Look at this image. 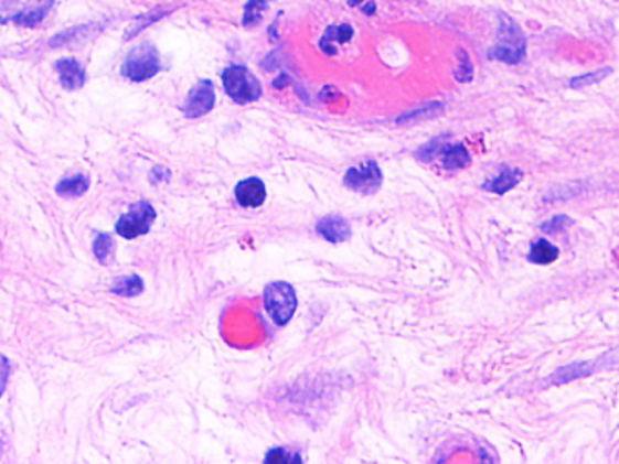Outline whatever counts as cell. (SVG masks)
Returning a JSON list of instances; mask_svg holds the SVG:
<instances>
[{"instance_id": "cell-6", "label": "cell", "mask_w": 619, "mask_h": 464, "mask_svg": "<svg viewBox=\"0 0 619 464\" xmlns=\"http://www.w3.org/2000/svg\"><path fill=\"white\" fill-rule=\"evenodd\" d=\"M444 142V137L436 138L433 142L427 143L424 148L418 151V157H420L424 162H430V160L438 159L441 160V165L446 169H463L471 164V154L467 151L463 143H441Z\"/></svg>"}, {"instance_id": "cell-15", "label": "cell", "mask_w": 619, "mask_h": 464, "mask_svg": "<svg viewBox=\"0 0 619 464\" xmlns=\"http://www.w3.org/2000/svg\"><path fill=\"white\" fill-rule=\"evenodd\" d=\"M52 8V0H44V2H39L35 8H31L28 11H21L17 15L11 17V19H4L2 22H15L17 26L22 28H35L41 24L42 19L46 17L47 10Z\"/></svg>"}, {"instance_id": "cell-27", "label": "cell", "mask_w": 619, "mask_h": 464, "mask_svg": "<svg viewBox=\"0 0 619 464\" xmlns=\"http://www.w3.org/2000/svg\"><path fill=\"white\" fill-rule=\"evenodd\" d=\"M10 362H8V357L0 356V398H2V393H4L8 379H10Z\"/></svg>"}, {"instance_id": "cell-23", "label": "cell", "mask_w": 619, "mask_h": 464, "mask_svg": "<svg viewBox=\"0 0 619 464\" xmlns=\"http://www.w3.org/2000/svg\"><path fill=\"white\" fill-rule=\"evenodd\" d=\"M610 73H612L610 67L598 69V72L585 73V75L574 77L573 80H570V87H573V89H581V87L593 86V84L601 83L604 78L609 77Z\"/></svg>"}, {"instance_id": "cell-3", "label": "cell", "mask_w": 619, "mask_h": 464, "mask_svg": "<svg viewBox=\"0 0 619 464\" xmlns=\"http://www.w3.org/2000/svg\"><path fill=\"white\" fill-rule=\"evenodd\" d=\"M264 303H266L267 314L271 316L273 322L277 323L278 327H284L291 322V317L297 312V292L292 289L291 283L275 281L271 285L266 287Z\"/></svg>"}, {"instance_id": "cell-9", "label": "cell", "mask_w": 619, "mask_h": 464, "mask_svg": "<svg viewBox=\"0 0 619 464\" xmlns=\"http://www.w3.org/2000/svg\"><path fill=\"white\" fill-rule=\"evenodd\" d=\"M317 233L329 244H343L353 235V227L348 218L340 215L325 216L317 224Z\"/></svg>"}, {"instance_id": "cell-31", "label": "cell", "mask_w": 619, "mask_h": 464, "mask_svg": "<svg viewBox=\"0 0 619 464\" xmlns=\"http://www.w3.org/2000/svg\"><path fill=\"white\" fill-rule=\"evenodd\" d=\"M2 449H4V441H2V434H0V457H2Z\"/></svg>"}, {"instance_id": "cell-11", "label": "cell", "mask_w": 619, "mask_h": 464, "mask_svg": "<svg viewBox=\"0 0 619 464\" xmlns=\"http://www.w3.org/2000/svg\"><path fill=\"white\" fill-rule=\"evenodd\" d=\"M55 67L56 73H58V80H61L64 89H67V91L83 89L84 84H86V72L75 58H61L56 62Z\"/></svg>"}, {"instance_id": "cell-29", "label": "cell", "mask_w": 619, "mask_h": 464, "mask_svg": "<svg viewBox=\"0 0 619 464\" xmlns=\"http://www.w3.org/2000/svg\"><path fill=\"white\" fill-rule=\"evenodd\" d=\"M287 84H289V77H287L286 73H281L280 77L273 83V86L277 87V89H284Z\"/></svg>"}, {"instance_id": "cell-25", "label": "cell", "mask_w": 619, "mask_h": 464, "mask_svg": "<svg viewBox=\"0 0 619 464\" xmlns=\"http://www.w3.org/2000/svg\"><path fill=\"white\" fill-rule=\"evenodd\" d=\"M573 224V219L568 218V216H554V218L548 219V222L542 225V229L547 230L548 235H558V233L568 229Z\"/></svg>"}, {"instance_id": "cell-10", "label": "cell", "mask_w": 619, "mask_h": 464, "mask_svg": "<svg viewBox=\"0 0 619 464\" xmlns=\"http://www.w3.org/2000/svg\"><path fill=\"white\" fill-rule=\"evenodd\" d=\"M235 198L242 207L256 209L266 202V184L260 179L242 180L241 184L235 187Z\"/></svg>"}, {"instance_id": "cell-26", "label": "cell", "mask_w": 619, "mask_h": 464, "mask_svg": "<svg viewBox=\"0 0 619 464\" xmlns=\"http://www.w3.org/2000/svg\"><path fill=\"white\" fill-rule=\"evenodd\" d=\"M302 457L298 454H292L289 450L275 449L266 455V463H300Z\"/></svg>"}, {"instance_id": "cell-22", "label": "cell", "mask_w": 619, "mask_h": 464, "mask_svg": "<svg viewBox=\"0 0 619 464\" xmlns=\"http://www.w3.org/2000/svg\"><path fill=\"white\" fill-rule=\"evenodd\" d=\"M458 69H456V80L458 83H471L474 77V67H472L471 58L467 55L466 50H458Z\"/></svg>"}, {"instance_id": "cell-4", "label": "cell", "mask_w": 619, "mask_h": 464, "mask_svg": "<svg viewBox=\"0 0 619 464\" xmlns=\"http://www.w3.org/2000/svg\"><path fill=\"white\" fill-rule=\"evenodd\" d=\"M227 97L236 104L256 102L262 97V84L247 67L230 66L222 73Z\"/></svg>"}, {"instance_id": "cell-12", "label": "cell", "mask_w": 619, "mask_h": 464, "mask_svg": "<svg viewBox=\"0 0 619 464\" xmlns=\"http://www.w3.org/2000/svg\"><path fill=\"white\" fill-rule=\"evenodd\" d=\"M353 26H349V24L328 28L322 39H320V50H322L325 55H337L338 44H348V42L353 41Z\"/></svg>"}, {"instance_id": "cell-28", "label": "cell", "mask_w": 619, "mask_h": 464, "mask_svg": "<svg viewBox=\"0 0 619 464\" xmlns=\"http://www.w3.org/2000/svg\"><path fill=\"white\" fill-rule=\"evenodd\" d=\"M362 11H364V15L373 17L376 13V4H374V0H365L364 4H362Z\"/></svg>"}, {"instance_id": "cell-14", "label": "cell", "mask_w": 619, "mask_h": 464, "mask_svg": "<svg viewBox=\"0 0 619 464\" xmlns=\"http://www.w3.org/2000/svg\"><path fill=\"white\" fill-rule=\"evenodd\" d=\"M92 180L87 179L86 174H75V176H67L56 184L55 191L62 198H81L89 191Z\"/></svg>"}, {"instance_id": "cell-8", "label": "cell", "mask_w": 619, "mask_h": 464, "mask_svg": "<svg viewBox=\"0 0 619 464\" xmlns=\"http://www.w3.org/2000/svg\"><path fill=\"white\" fill-rule=\"evenodd\" d=\"M216 95L215 86L211 80H200L185 97L182 104V112L188 118H200L213 111L215 108Z\"/></svg>"}, {"instance_id": "cell-24", "label": "cell", "mask_w": 619, "mask_h": 464, "mask_svg": "<svg viewBox=\"0 0 619 464\" xmlns=\"http://www.w3.org/2000/svg\"><path fill=\"white\" fill-rule=\"evenodd\" d=\"M113 250V238L109 235H97V238L93 240V255L97 256V260L100 263H106L108 261L109 255Z\"/></svg>"}, {"instance_id": "cell-30", "label": "cell", "mask_w": 619, "mask_h": 464, "mask_svg": "<svg viewBox=\"0 0 619 464\" xmlns=\"http://www.w3.org/2000/svg\"><path fill=\"white\" fill-rule=\"evenodd\" d=\"M365 0H348V4L351 6V8H359V6L364 4Z\"/></svg>"}, {"instance_id": "cell-20", "label": "cell", "mask_w": 619, "mask_h": 464, "mask_svg": "<svg viewBox=\"0 0 619 464\" xmlns=\"http://www.w3.org/2000/svg\"><path fill=\"white\" fill-rule=\"evenodd\" d=\"M269 8L267 0H247L246 8H244V17H242V26L253 28L260 24L262 17Z\"/></svg>"}, {"instance_id": "cell-1", "label": "cell", "mask_w": 619, "mask_h": 464, "mask_svg": "<svg viewBox=\"0 0 619 464\" xmlns=\"http://www.w3.org/2000/svg\"><path fill=\"white\" fill-rule=\"evenodd\" d=\"M527 53V41L522 28L512 17H498L497 44L489 50V58L505 62V64H520Z\"/></svg>"}, {"instance_id": "cell-17", "label": "cell", "mask_w": 619, "mask_h": 464, "mask_svg": "<svg viewBox=\"0 0 619 464\" xmlns=\"http://www.w3.org/2000/svg\"><path fill=\"white\" fill-rule=\"evenodd\" d=\"M111 292L122 298L139 296L143 292V280L137 274L122 276V278L115 280Z\"/></svg>"}, {"instance_id": "cell-5", "label": "cell", "mask_w": 619, "mask_h": 464, "mask_svg": "<svg viewBox=\"0 0 619 464\" xmlns=\"http://www.w3.org/2000/svg\"><path fill=\"white\" fill-rule=\"evenodd\" d=\"M154 219H157V211L153 205L149 202H137L118 218L115 230L124 240H137L140 236L148 235Z\"/></svg>"}, {"instance_id": "cell-16", "label": "cell", "mask_w": 619, "mask_h": 464, "mask_svg": "<svg viewBox=\"0 0 619 464\" xmlns=\"http://www.w3.org/2000/svg\"><path fill=\"white\" fill-rule=\"evenodd\" d=\"M558 247L553 246V244L547 240L534 241L533 247H531V252H529V260L536 263V266H551L554 261H558Z\"/></svg>"}, {"instance_id": "cell-13", "label": "cell", "mask_w": 619, "mask_h": 464, "mask_svg": "<svg viewBox=\"0 0 619 464\" xmlns=\"http://www.w3.org/2000/svg\"><path fill=\"white\" fill-rule=\"evenodd\" d=\"M522 179L523 174L520 169H503L502 173L497 174L494 179L487 180L483 190L489 193L505 194L514 190Z\"/></svg>"}, {"instance_id": "cell-18", "label": "cell", "mask_w": 619, "mask_h": 464, "mask_svg": "<svg viewBox=\"0 0 619 464\" xmlns=\"http://www.w3.org/2000/svg\"><path fill=\"white\" fill-rule=\"evenodd\" d=\"M444 111H446V106L436 100V102L425 104V106L415 109V111L405 112L396 120V123L418 122V120H425V118H436Z\"/></svg>"}, {"instance_id": "cell-2", "label": "cell", "mask_w": 619, "mask_h": 464, "mask_svg": "<svg viewBox=\"0 0 619 464\" xmlns=\"http://www.w3.org/2000/svg\"><path fill=\"white\" fill-rule=\"evenodd\" d=\"M160 69H162V61H160L159 50L154 44L146 42V44H140L128 53L120 73L131 83L140 84L157 77Z\"/></svg>"}, {"instance_id": "cell-7", "label": "cell", "mask_w": 619, "mask_h": 464, "mask_svg": "<svg viewBox=\"0 0 619 464\" xmlns=\"http://www.w3.org/2000/svg\"><path fill=\"white\" fill-rule=\"evenodd\" d=\"M382 184H384V174L374 160H365L356 168L348 169V173L343 176V185L354 193H378Z\"/></svg>"}, {"instance_id": "cell-21", "label": "cell", "mask_w": 619, "mask_h": 464, "mask_svg": "<svg viewBox=\"0 0 619 464\" xmlns=\"http://www.w3.org/2000/svg\"><path fill=\"white\" fill-rule=\"evenodd\" d=\"M593 367L589 363H573L568 367L559 368L558 373L553 374L554 385H559V382L573 381V379L585 378L587 374H590Z\"/></svg>"}, {"instance_id": "cell-19", "label": "cell", "mask_w": 619, "mask_h": 464, "mask_svg": "<svg viewBox=\"0 0 619 464\" xmlns=\"http://www.w3.org/2000/svg\"><path fill=\"white\" fill-rule=\"evenodd\" d=\"M168 13L169 11L160 10V8H157V10L153 11H149V13H142V15L137 17V19H135V21L129 24L128 30H126V36H124V39H126V41H129V39H134V36L139 35L140 31L146 30V28L148 26H151L153 22L160 21V19L168 15Z\"/></svg>"}]
</instances>
